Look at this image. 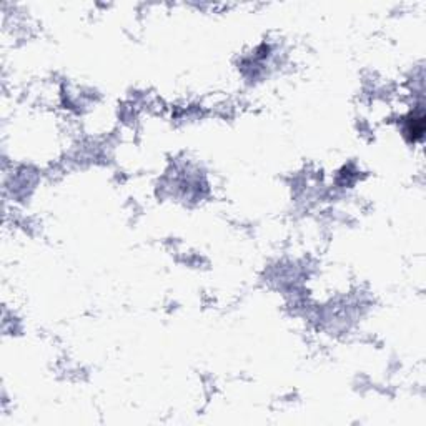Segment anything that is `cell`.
Instances as JSON below:
<instances>
[{"label": "cell", "mask_w": 426, "mask_h": 426, "mask_svg": "<svg viewBox=\"0 0 426 426\" xmlns=\"http://www.w3.org/2000/svg\"><path fill=\"white\" fill-rule=\"evenodd\" d=\"M425 131V122H423V115L420 117H413L410 122V127H408V133H411L413 140H418L423 137Z\"/></svg>", "instance_id": "cell-1"}]
</instances>
